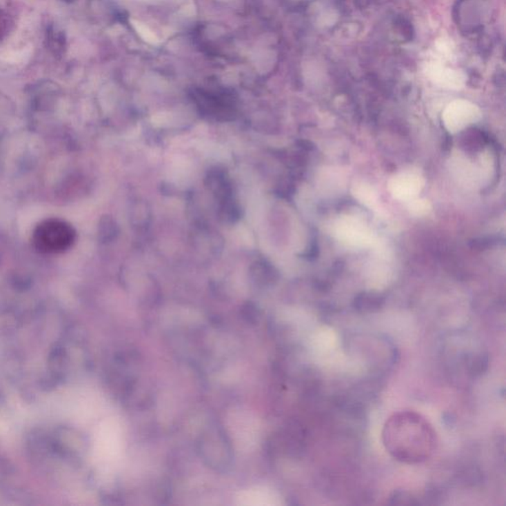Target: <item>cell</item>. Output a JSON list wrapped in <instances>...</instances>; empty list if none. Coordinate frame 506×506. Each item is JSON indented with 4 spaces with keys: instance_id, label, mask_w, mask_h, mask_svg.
Returning <instances> with one entry per match:
<instances>
[{
    "instance_id": "6da1fadb",
    "label": "cell",
    "mask_w": 506,
    "mask_h": 506,
    "mask_svg": "<svg viewBox=\"0 0 506 506\" xmlns=\"http://www.w3.org/2000/svg\"><path fill=\"white\" fill-rule=\"evenodd\" d=\"M74 241V232L67 223L58 220L45 221L35 232V243L47 252H63Z\"/></svg>"
},
{
    "instance_id": "7a4b0ae2",
    "label": "cell",
    "mask_w": 506,
    "mask_h": 506,
    "mask_svg": "<svg viewBox=\"0 0 506 506\" xmlns=\"http://www.w3.org/2000/svg\"><path fill=\"white\" fill-rule=\"evenodd\" d=\"M423 182L421 179L412 173H403L391 182V189L400 199H412L421 192Z\"/></svg>"
},
{
    "instance_id": "3957f363",
    "label": "cell",
    "mask_w": 506,
    "mask_h": 506,
    "mask_svg": "<svg viewBox=\"0 0 506 506\" xmlns=\"http://www.w3.org/2000/svg\"><path fill=\"white\" fill-rule=\"evenodd\" d=\"M478 114L474 108L464 105H458L451 108L445 114V124L450 132H458L471 123L475 122Z\"/></svg>"
},
{
    "instance_id": "277c9868",
    "label": "cell",
    "mask_w": 506,
    "mask_h": 506,
    "mask_svg": "<svg viewBox=\"0 0 506 506\" xmlns=\"http://www.w3.org/2000/svg\"><path fill=\"white\" fill-rule=\"evenodd\" d=\"M339 238L353 245H365L368 243L369 236L361 225L354 221L341 223L338 227Z\"/></svg>"
},
{
    "instance_id": "5b68a950",
    "label": "cell",
    "mask_w": 506,
    "mask_h": 506,
    "mask_svg": "<svg viewBox=\"0 0 506 506\" xmlns=\"http://www.w3.org/2000/svg\"><path fill=\"white\" fill-rule=\"evenodd\" d=\"M385 304V298L377 293H363L357 296L354 307L359 313L372 314L380 311Z\"/></svg>"
},
{
    "instance_id": "8992f818",
    "label": "cell",
    "mask_w": 506,
    "mask_h": 506,
    "mask_svg": "<svg viewBox=\"0 0 506 506\" xmlns=\"http://www.w3.org/2000/svg\"><path fill=\"white\" fill-rule=\"evenodd\" d=\"M391 503L393 505H416L412 496L407 492H395L391 496Z\"/></svg>"
},
{
    "instance_id": "52a82bcc",
    "label": "cell",
    "mask_w": 506,
    "mask_h": 506,
    "mask_svg": "<svg viewBox=\"0 0 506 506\" xmlns=\"http://www.w3.org/2000/svg\"><path fill=\"white\" fill-rule=\"evenodd\" d=\"M412 210L414 212H416L417 215H421L423 213H426L427 210V204L423 201H416L412 206Z\"/></svg>"
}]
</instances>
